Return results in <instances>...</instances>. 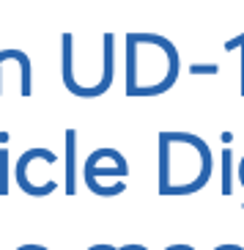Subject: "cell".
<instances>
[{"instance_id": "obj_1", "label": "cell", "mask_w": 244, "mask_h": 250, "mask_svg": "<svg viewBox=\"0 0 244 250\" xmlns=\"http://www.w3.org/2000/svg\"><path fill=\"white\" fill-rule=\"evenodd\" d=\"M33 160H44L47 165H55L58 162V154L55 151H50V148H30V151H25L19 160H17V165H14V179H17V184H19V190H25L28 195H33V198H44V195H52V192L58 190V182H47V184H33L28 179V165Z\"/></svg>"}, {"instance_id": "obj_2", "label": "cell", "mask_w": 244, "mask_h": 250, "mask_svg": "<svg viewBox=\"0 0 244 250\" xmlns=\"http://www.w3.org/2000/svg\"><path fill=\"white\" fill-rule=\"evenodd\" d=\"M113 47H115V39L113 33H104L102 36V80L96 85H88V88H77L74 96H80V99H96V96L107 94L113 85V74H115V61H113Z\"/></svg>"}, {"instance_id": "obj_3", "label": "cell", "mask_w": 244, "mask_h": 250, "mask_svg": "<svg viewBox=\"0 0 244 250\" xmlns=\"http://www.w3.org/2000/svg\"><path fill=\"white\" fill-rule=\"evenodd\" d=\"M170 129L159 132V195H170Z\"/></svg>"}, {"instance_id": "obj_4", "label": "cell", "mask_w": 244, "mask_h": 250, "mask_svg": "<svg viewBox=\"0 0 244 250\" xmlns=\"http://www.w3.org/2000/svg\"><path fill=\"white\" fill-rule=\"evenodd\" d=\"M66 195H77V129H66Z\"/></svg>"}, {"instance_id": "obj_5", "label": "cell", "mask_w": 244, "mask_h": 250, "mask_svg": "<svg viewBox=\"0 0 244 250\" xmlns=\"http://www.w3.org/2000/svg\"><path fill=\"white\" fill-rule=\"evenodd\" d=\"M0 58L3 61H17V63H19V72H22V85H19V91H22V96L33 94V69H30L28 55H25L22 50H3Z\"/></svg>"}, {"instance_id": "obj_6", "label": "cell", "mask_w": 244, "mask_h": 250, "mask_svg": "<svg viewBox=\"0 0 244 250\" xmlns=\"http://www.w3.org/2000/svg\"><path fill=\"white\" fill-rule=\"evenodd\" d=\"M233 192V151L222 148V195Z\"/></svg>"}, {"instance_id": "obj_7", "label": "cell", "mask_w": 244, "mask_h": 250, "mask_svg": "<svg viewBox=\"0 0 244 250\" xmlns=\"http://www.w3.org/2000/svg\"><path fill=\"white\" fill-rule=\"evenodd\" d=\"M8 162H11V157H8V148H0V195H8Z\"/></svg>"}, {"instance_id": "obj_8", "label": "cell", "mask_w": 244, "mask_h": 250, "mask_svg": "<svg viewBox=\"0 0 244 250\" xmlns=\"http://www.w3.org/2000/svg\"><path fill=\"white\" fill-rule=\"evenodd\" d=\"M233 50H242V96H244V33L225 42V52H233Z\"/></svg>"}, {"instance_id": "obj_9", "label": "cell", "mask_w": 244, "mask_h": 250, "mask_svg": "<svg viewBox=\"0 0 244 250\" xmlns=\"http://www.w3.org/2000/svg\"><path fill=\"white\" fill-rule=\"evenodd\" d=\"M189 74H220L217 63H189Z\"/></svg>"}, {"instance_id": "obj_10", "label": "cell", "mask_w": 244, "mask_h": 250, "mask_svg": "<svg viewBox=\"0 0 244 250\" xmlns=\"http://www.w3.org/2000/svg\"><path fill=\"white\" fill-rule=\"evenodd\" d=\"M118 250H148V248H143V245H124V248H118Z\"/></svg>"}, {"instance_id": "obj_11", "label": "cell", "mask_w": 244, "mask_h": 250, "mask_svg": "<svg viewBox=\"0 0 244 250\" xmlns=\"http://www.w3.org/2000/svg\"><path fill=\"white\" fill-rule=\"evenodd\" d=\"M91 250H118V248H113V245H94Z\"/></svg>"}, {"instance_id": "obj_12", "label": "cell", "mask_w": 244, "mask_h": 250, "mask_svg": "<svg viewBox=\"0 0 244 250\" xmlns=\"http://www.w3.org/2000/svg\"><path fill=\"white\" fill-rule=\"evenodd\" d=\"M0 66H3V61H0ZM0 91H3V85H0Z\"/></svg>"}]
</instances>
